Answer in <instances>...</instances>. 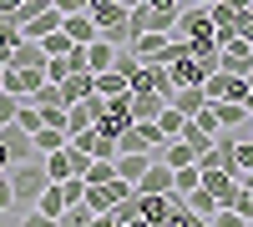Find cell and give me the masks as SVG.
<instances>
[{"label":"cell","mask_w":253,"mask_h":227,"mask_svg":"<svg viewBox=\"0 0 253 227\" xmlns=\"http://www.w3.org/2000/svg\"><path fill=\"white\" fill-rule=\"evenodd\" d=\"M167 106H177L182 116H198L208 106V91L203 86H172V91H167Z\"/></svg>","instance_id":"obj_12"},{"label":"cell","mask_w":253,"mask_h":227,"mask_svg":"<svg viewBox=\"0 0 253 227\" xmlns=\"http://www.w3.org/2000/svg\"><path fill=\"white\" fill-rule=\"evenodd\" d=\"M61 31H66V35L76 40V46H91V40L101 35V26H96V20H91L86 10H76V15H66V20H61Z\"/></svg>","instance_id":"obj_13"},{"label":"cell","mask_w":253,"mask_h":227,"mask_svg":"<svg viewBox=\"0 0 253 227\" xmlns=\"http://www.w3.org/2000/svg\"><path fill=\"white\" fill-rule=\"evenodd\" d=\"M36 212H46V217L61 222V212H66V192H61V182H51V187L36 197Z\"/></svg>","instance_id":"obj_19"},{"label":"cell","mask_w":253,"mask_h":227,"mask_svg":"<svg viewBox=\"0 0 253 227\" xmlns=\"http://www.w3.org/2000/svg\"><path fill=\"white\" fill-rule=\"evenodd\" d=\"M20 227H56V217H46V212H36V207H31L26 217H20Z\"/></svg>","instance_id":"obj_32"},{"label":"cell","mask_w":253,"mask_h":227,"mask_svg":"<svg viewBox=\"0 0 253 227\" xmlns=\"http://www.w3.org/2000/svg\"><path fill=\"white\" fill-rule=\"evenodd\" d=\"M5 177H10V187H15V202H20V207H36V197L51 187L46 162H41V157H36V162H15V167H10Z\"/></svg>","instance_id":"obj_1"},{"label":"cell","mask_w":253,"mask_h":227,"mask_svg":"<svg viewBox=\"0 0 253 227\" xmlns=\"http://www.w3.org/2000/svg\"><path fill=\"white\" fill-rule=\"evenodd\" d=\"M61 20H66V15H61L56 5H41V10L26 20V26H20V35H26V40H46V35L61 31Z\"/></svg>","instance_id":"obj_6"},{"label":"cell","mask_w":253,"mask_h":227,"mask_svg":"<svg viewBox=\"0 0 253 227\" xmlns=\"http://www.w3.org/2000/svg\"><path fill=\"white\" fill-rule=\"evenodd\" d=\"M41 46H46V61H51V56H66V51L76 46V40H71L66 31H56V35H46V40H41Z\"/></svg>","instance_id":"obj_27"},{"label":"cell","mask_w":253,"mask_h":227,"mask_svg":"<svg viewBox=\"0 0 253 227\" xmlns=\"http://www.w3.org/2000/svg\"><path fill=\"white\" fill-rule=\"evenodd\" d=\"M243 81H248V96H253V71H248V76H243Z\"/></svg>","instance_id":"obj_40"},{"label":"cell","mask_w":253,"mask_h":227,"mask_svg":"<svg viewBox=\"0 0 253 227\" xmlns=\"http://www.w3.org/2000/svg\"><path fill=\"white\" fill-rule=\"evenodd\" d=\"M248 121H253V96H248Z\"/></svg>","instance_id":"obj_41"},{"label":"cell","mask_w":253,"mask_h":227,"mask_svg":"<svg viewBox=\"0 0 253 227\" xmlns=\"http://www.w3.org/2000/svg\"><path fill=\"white\" fill-rule=\"evenodd\" d=\"M187 5H218V0H187Z\"/></svg>","instance_id":"obj_39"},{"label":"cell","mask_w":253,"mask_h":227,"mask_svg":"<svg viewBox=\"0 0 253 227\" xmlns=\"http://www.w3.org/2000/svg\"><path fill=\"white\" fill-rule=\"evenodd\" d=\"M5 66H15V71L46 66V46H41V40H26V35H20L15 46H10V56H5Z\"/></svg>","instance_id":"obj_9"},{"label":"cell","mask_w":253,"mask_h":227,"mask_svg":"<svg viewBox=\"0 0 253 227\" xmlns=\"http://www.w3.org/2000/svg\"><path fill=\"white\" fill-rule=\"evenodd\" d=\"M15 111H20V96L0 91V127H10V121H15Z\"/></svg>","instance_id":"obj_28"},{"label":"cell","mask_w":253,"mask_h":227,"mask_svg":"<svg viewBox=\"0 0 253 227\" xmlns=\"http://www.w3.org/2000/svg\"><path fill=\"white\" fill-rule=\"evenodd\" d=\"M248 227H253V222H248Z\"/></svg>","instance_id":"obj_43"},{"label":"cell","mask_w":253,"mask_h":227,"mask_svg":"<svg viewBox=\"0 0 253 227\" xmlns=\"http://www.w3.org/2000/svg\"><path fill=\"white\" fill-rule=\"evenodd\" d=\"M182 127H187V116H182L177 106H162V111H157V131H162L167 141H172V136H182Z\"/></svg>","instance_id":"obj_22"},{"label":"cell","mask_w":253,"mask_h":227,"mask_svg":"<svg viewBox=\"0 0 253 227\" xmlns=\"http://www.w3.org/2000/svg\"><path fill=\"white\" fill-rule=\"evenodd\" d=\"M0 141H5L10 162H36V136H31V131H20L15 121H10V127H0Z\"/></svg>","instance_id":"obj_8"},{"label":"cell","mask_w":253,"mask_h":227,"mask_svg":"<svg viewBox=\"0 0 253 227\" xmlns=\"http://www.w3.org/2000/svg\"><path fill=\"white\" fill-rule=\"evenodd\" d=\"M218 5H228V10L238 15V10H253V0H218Z\"/></svg>","instance_id":"obj_35"},{"label":"cell","mask_w":253,"mask_h":227,"mask_svg":"<svg viewBox=\"0 0 253 227\" xmlns=\"http://www.w3.org/2000/svg\"><path fill=\"white\" fill-rule=\"evenodd\" d=\"M15 207V187H10V177L0 172V212H10Z\"/></svg>","instance_id":"obj_30"},{"label":"cell","mask_w":253,"mask_h":227,"mask_svg":"<svg viewBox=\"0 0 253 227\" xmlns=\"http://www.w3.org/2000/svg\"><path fill=\"white\" fill-rule=\"evenodd\" d=\"M20 10V0H0V15H15Z\"/></svg>","instance_id":"obj_37"},{"label":"cell","mask_w":253,"mask_h":227,"mask_svg":"<svg viewBox=\"0 0 253 227\" xmlns=\"http://www.w3.org/2000/svg\"><path fill=\"white\" fill-rule=\"evenodd\" d=\"M177 35H182V40H218L208 5H182V10H177Z\"/></svg>","instance_id":"obj_4"},{"label":"cell","mask_w":253,"mask_h":227,"mask_svg":"<svg viewBox=\"0 0 253 227\" xmlns=\"http://www.w3.org/2000/svg\"><path fill=\"white\" fill-rule=\"evenodd\" d=\"M66 61H71V71H91V61H86V46H71V51H66Z\"/></svg>","instance_id":"obj_31"},{"label":"cell","mask_w":253,"mask_h":227,"mask_svg":"<svg viewBox=\"0 0 253 227\" xmlns=\"http://www.w3.org/2000/svg\"><path fill=\"white\" fill-rule=\"evenodd\" d=\"M86 61H91V71H112V61H117V46L107 35H96L91 46H86Z\"/></svg>","instance_id":"obj_20"},{"label":"cell","mask_w":253,"mask_h":227,"mask_svg":"<svg viewBox=\"0 0 253 227\" xmlns=\"http://www.w3.org/2000/svg\"><path fill=\"white\" fill-rule=\"evenodd\" d=\"M167 46H172V35H162V31H147V35L132 40L137 61H157V66H167Z\"/></svg>","instance_id":"obj_10"},{"label":"cell","mask_w":253,"mask_h":227,"mask_svg":"<svg viewBox=\"0 0 253 227\" xmlns=\"http://www.w3.org/2000/svg\"><path fill=\"white\" fill-rule=\"evenodd\" d=\"M126 96H132V116L137 121H157V111L167 106L162 91H126Z\"/></svg>","instance_id":"obj_14"},{"label":"cell","mask_w":253,"mask_h":227,"mask_svg":"<svg viewBox=\"0 0 253 227\" xmlns=\"http://www.w3.org/2000/svg\"><path fill=\"white\" fill-rule=\"evenodd\" d=\"M213 111H218V127H228V131L248 127V101H213Z\"/></svg>","instance_id":"obj_15"},{"label":"cell","mask_w":253,"mask_h":227,"mask_svg":"<svg viewBox=\"0 0 253 227\" xmlns=\"http://www.w3.org/2000/svg\"><path fill=\"white\" fill-rule=\"evenodd\" d=\"M51 5H56L61 15H76V10H86V5H91V0H51Z\"/></svg>","instance_id":"obj_33"},{"label":"cell","mask_w":253,"mask_h":227,"mask_svg":"<svg viewBox=\"0 0 253 227\" xmlns=\"http://www.w3.org/2000/svg\"><path fill=\"white\" fill-rule=\"evenodd\" d=\"M203 91H208V101H248V81L228 76V71H213L203 81Z\"/></svg>","instance_id":"obj_5"},{"label":"cell","mask_w":253,"mask_h":227,"mask_svg":"<svg viewBox=\"0 0 253 227\" xmlns=\"http://www.w3.org/2000/svg\"><path fill=\"white\" fill-rule=\"evenodd\" d=\"M86 15L96 20L101 31H107V26H117V20H126V5H122V0H91V5H86Z\"/></svg>","instance_id":"obj_17"},{"label":"cell","mask_w":253,"mask_h":227,"mask_svg":"<svg viewBox=\"0 0 253 227\" xmlns=\"http://www.w3.org/2000/svg\"><path fill=\"white\" fill-rule=\"evenodd\" d=\"M66 141H71V131H61V127H41V131H36V157L46 162L51 152H61V147H66Z\"/></svg>","instance_id":"obj_18"},{"label":"cell","mask_w":253,"mask_h":227,"mask_svg":"<svg viewBox=\"0 0 253 227\" xmlns=\"http://www.w3.org/2000/svg\"><path fill=\"white\" fill-rule=\"evenodd\" d=\"M147 5H152V10H182L187 0H147Z\"/></svg>","instance_id":"obj_34"},{"label":"cell","mask_w":253,"mask_h":227,"mask_svg":"<svg viewBox=\"0 0 253 227\" xmlns=\"http://www.w3.org/2000/svg\"><path fill=\"white\" fill-rule=\"evenodd\" d=\"M86 162H91V157H86V152H76L71 141H66L61 152H51V157H46V177H51V182H66V177H86Z\"/></svg>","instance_id":"obj_2"},{"label":"cell","mask_w":253,"mask_h":227,"mask_svg":"<svg viewBox=\"0 0 253 227\" xmlns=\"http://www.w3.org/2000/svg\"><path fill=\"white\" fill-rule=\"evenodd\" d=\"M187 207H193L198 217H213V212L223 207V202H218L213 192H208V187H198V192H187Z\"/></svg>","instance_id":"obj_24"},{"label":"cell","mask_w":253,"mask_h":227,"mask_svg":"<svg viewBox=\"0 0 253 227\" xmlns=\"http://www.w3.org/2000/svg\"><path fill=\"white\" fill-rule=\"evenodd\" d=\"M233 167H238V177H243V172H253V141H248V136H238V141H233Z\"/></svg>","instance_id":"obj_26"},{"label":"cell","mask_w":253,"mask_h":227,"mask_svg":"<svg viewBox=\"0 0 253 227\" xmlns=\"http://www.w3.org/2000/svg\"><path fill=\"white\" fill-rule=\"evenodd\" d=\"M193 227H213V217H193Z\"/></svg>","instance_id":"obj_38"},{"label":"cell","mask_w":253,"mask_h":227,"mask_svg":"<svg viewBox=\"0 0 253 227\" xmlns=\"http://www.w3.org/2000/svg\"><path fill=\"white\" fill-rule=\"evenodd\" d=\"M96 91L112 101V96H126V91H132V81H126L122 71H96Z\"/></svg>","instance_id":"obj_21"},{"label":"cell","mask_w":253,"mask_h":227,"mask_svg":"<svg viewBox=\"0 0 253 227\" xmlns=\"http://www.w3.org/2000/svg\"><path fill=\"white\" fill-rule=\"evenodd\" d=\"M15 162H10V152H5V141H0V172H10Z\"/></svg>","instance_id":"obj_36"},{"label":"cell","mask_w":253,"mask_h":227,"mask_svg":"<svg viewBox=\"0 0 253 227\" xmlns=\"http://www.w3.org/2000/svg\"><path fill=\"white\" fill-rule=\"evenodd\" d=\"M198 187H203V167H198V162H193V167H177V172H172V192H182V197H187V192H198Z\"/></svg>","instance_id":"obj_23"},{"label":"cell","mask_w":253,"mask_h":227,"mask_svg":"<svg viewBox=\"0 0 253 227\" xmlns=\"http://www.w3.org/2000/svg\"><path fill=\"white\" fill-rule=\"evenodd\" d=\"M167 71H172V86H203V81H208L203 61H198L193 51H187V56H177V61H172V66H167Z\"/></svg>","instance_id":"obj_11"},{"label":"cell","mask_w":253,"mask_h":227,"mask_svg":"<svg viewBox=\"0 0 253 227\" xmlns=\"http://www.w3.org/2000/svg\"><path fill=\"white\" fill-rule=\"evenodd\" d=\"M137 192H157V197H167V192H172V167H167L157 152H152V167L137 177Z\"/></svg>","instance_id":"obj_7"},{"label":"cell","mask_w":253,"mask_h":227,"mask_svg":"<svg viewBox=\"0 0 253 227\" xmlns=\"http://www.w3.org/2000/svg\"><path fill=\"white\" fill-rule=\"evenodd\" d=\"M137 66H142V61H137V51H132V46H117V61H112V71H122L126 81H132V76H137Z\"/></svg>","instance_id":"obj_25"},{"label":"cell","mask_w":253,"mask_h":227,"mask_svg":"<svg viewBox=\"0 0 253 227\" xmlns=\"http://www.w3.org/2000/svg\"><path fill=\"white\" fill-rule=\"evenodd\" d=\"M243 131H248V141H253V121H248V127H243Z\"/></svg>","instance_id":"obj_42"},{"label":"cell","mask_w":253,"mask_h":227,"mask_svg":"<svg viewBox=\"0 0 253 227\" xmlns=\"http://www.w3.org/2000/svg\"><path fill=\"white\" fill-rule=\"evenodd\" d=\"M147 167H152V152H122V157H117V177H126L132 187H137V177H142Z\"/></svg>","instance_id":"obj_16"},{"label":"cell","mask_w":253,"mask_h":227,"mask_svg":"<svg viewBox=\"0 0 253 227\" xmlns=\"http://www.w3.org/2000/svg\"><path fill=\"white\" fill-rule=\"evenodd\" d=\"M233 31H238L243 40H253V10H238V15H233Z\"/></svg>","instance_id":"obj_29"},{"label":"cell","mask_w":253,"mask_h":227,"mask_svg":"<svg viewBox=\"0 0 253 227\" xmlns=\"http://www.w3.org/2000/svg\"><path fill=\"white\" fill-rule=\"evenodd\" d=\"M218 71H228V76H248V71H253V40H243V35L223 40V46H218Z\"/></svg>","instance_id":"obj_3"}]
</instances>
